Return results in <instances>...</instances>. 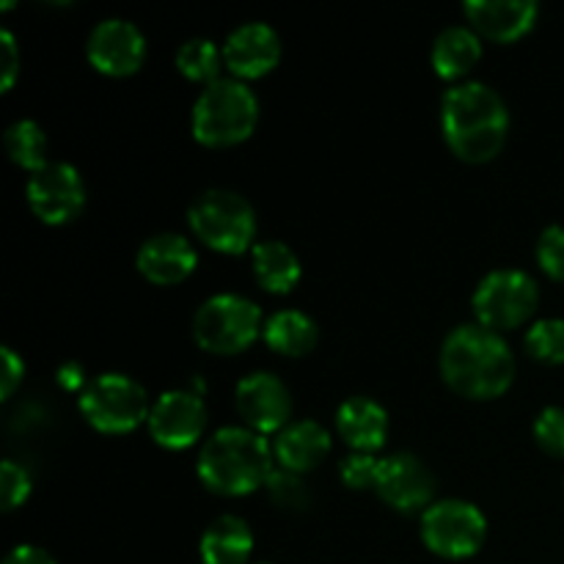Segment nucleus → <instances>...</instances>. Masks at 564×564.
<instances>
[{"instance_id":"1","label":"nucleus","mask_w":564,"mask_h":564,"mask_svg":"<svg viewBox=\"0 0 564 564\" xmlns=\"http://www.w3.org/2000/svg\"><path fill=\"white\" fill-rule=\"evenodd\" d=\"M441 132L457 160L471 165L490 163L510 135L505 97L488 83H455L441 99Z\"/></svg>"},{"instance_id":"2","label":"nucleus","mask_w":564,"mask_h":564,"mask_svg":"<svg viewBox=\"0 0 564 564\" xmlns=\"http://www.w3.org/2000/svg\"><path fill=\"white\" fill-rule=\"evenodd\" d=\"M441 378L466 400H496L516 380V356L496 330L479 323L457 325L441 345Z\"/></svg>"},{"instance_id":"3","label":"nucleus","mask_w":564,"mask_h":564,"mask_svg":"<svg viewBox=\"0 0 564 564\" xmlns=\"http://www.w3.org/2000/svg\"><path fill=\"white\" fill-rule=\"evenodd\" d=\"M198 479L213 494L237 499L264 488L273 474V446L248 427H220L198 452Z\"/></svg>"},{"instance_id":"4","label":"nucleus","mask_w":564,"mask_h":564,"mask_svg":"<svg viewBox=\"0 0 564 564\" xmlns=\"http://www.w3.org/2000/svg\"><path fill=\"white\" fill-rule=\"evenodd\" d=\"M257 124V94L246 80H237V77H220V80L209 83L193 102V138L209 149H226L248 141Z\"/></svg>"},{"instance_id":"5","label":"nucleus","mask_w":564,"mask_h":564,"mask_svg":"<svg viewBox=\"0 0 564 564\" xmlns=\"http://www.w3.org/2000/svg\"><path fill=\"white\" fill-rule=\"evenodd\" d=\"M193 237L213 251L237 257L257 246V209L242 193L209 187L187 207Z\"/></svg>"},{"instance_id":"6","label":"nucleus","mask_w":564,"mask_h":564,"mask_svg":"<svg viewBox=\"0 0 564 564\" xmlns=\"http://www.w3.org/2000/svg\"><path fill=\"white\" fill-rule=\"evenodd\" d=\"M262 308L246 295L220 292L207 297L193 314V339L215 356H237L262 336Z\"/></svg>"},{"instance_id":"7","label":"nucleus","mask_w":564,"mask_h":564,"mask_svg":"<svg viewBox=\"0 0 564 564\" xmlns=\"http://www.w3.org/2000/svg\"><path fill=\"white\" fill-rule=\"evenodd\" d=\"M83 419L105 435H124L149 422V394L138 380L121 372L97 375L77 397Z\"/></svg>"},{"instance_id":"8","label":"nucleus","mask_w":564,"mask_h":564,"mask_svg":"<svg viewBox=\"0 0 564 564\" xmlns=\"http://www.w3.org/2000/svg\"><path fill=\"white\" fill-rule=\"evenodd\" d=\"M540 306V286L529 273L518 268L490 270L471 295L474 317L482 328L512 330L529 323Z\"/></svg>"},{"instance_id":"9","label":"nucleus","mask_w":564,"mask_h":564,"mask_svg":"<svg viewBox=\"0 0 564 564\" xmlns=\"http://www.w3.org/2000/svg\"><path fill=\"white\" fill-rule=\"evenodd\" d=\"M488 538V518L477 505L441 499L422 512V543L441 560H471Z\"/></svg>"},{"instance_id":"10","label":"nucleus","mask_w":564,"mask_h":564,"mask_svg":"<svg viewBox=\"0 0 564 564\" xmlns=\"http://www.w3.org/2000/svg\"><path fill=\"white\" fill-rule=\"evenodd\" d=\"M31 213L47 226L72 224L86 207V182L69 163H47L31 174L25 187Z\"/></svg>"},{"instance_id":"11","label":"nucleus","mask_w":564,"mask_h":564,"mask_svg":"<svg viewBox=\"0 0 564 564\" xmlns=\"http://www.w3.org/2000/svg\"><path fill=\"white\" fill-rule=\"evenodd\" d=\"M375 494L380 496L383 505L402 516L424 512L435 505V474L430 471L422 457L411 455V452H397V455L380 460Z\"/></svg>"},{"instance_id":"12","label":"nucleus","mask_w":564,"mask_h":564,"mask_svg":"<svg viewBox=\"0 0 564 564\" xmlns=\"http://www.w3.org/2000/svg\"><path fill=\"white\" fill-rule=\"evenodd\" d=\"M149 435L163 449L182 452L191 449L207 430V405L204 397L193 394L191 389L163 391L149 413Z\"/></svg>"},{"instance_id":"13","label":"nucleus","mask_w":564,"mask_h":564,"mask_svg":"<svg viewBox=\"0 0 564 564\" xmlns=\"http://www.w3.org/2000/svg\"><path fill=\"white\" fill-rule=\"evenodd\" d=\"M235 408L242 427L259 435H279L292 419V394L273 372H251L235 389Z\"/></svg>"},{"instance_id":"14","label":"nucleus","mask_w":564,"mask_h":564,"mask_svg":"<svg viewBox=\"0 0 564 564\" xmlns=\"http://www.w3.org/2000/svg\"><path fill=\"white\" fill-rule=\"evenodd\" d=\"M86 55L97 72L108 77L135 75L147 61V36L141 28L121 17L97 22L86 39Z\"/></svg>"},{"instance_id":"15","label":"nucleus","mask_w":564,"mask_h":564,"mask_svg":"<svg viewBox=\"0 0 564 564\" xmlns=\"http://www.w3.org/2000/svg\"><path fill=\"white\" fill-rule=\"evenodd\" d=\"M281 61V36L268 22H242L226 36L224 64L237 80L270 75Z\"/></svg>"},{"instance_id":"16","label":"nucleus","mask_w":564,"mask_h":564,"mask_svg":"<svg viewBox=\"0 0 564 564\" xmlns=\"http://www.w3.org/2000/svg\"><path fill=\"white\" fill-rule=\"evenodd\" d=\"M138 273L158 286H174L191 279L198 264V253L185 235L160 231L141 242L135 253Z\"/></svg>"},{"instance_id":"17","label":"nucleus","mask_w":564,"mask_h":564,"mask_svg":"<svg viewBox=\"0 0 564 564\" xmlns=\"http://www.w3.org/2000/svg\"><path fill=\"white\" fill-rule=\"evenodd\" d=\"M463 11L479 36L510 44L532 31L540 6L534 0H468Z\"/></svg>"},{"instance_id":"18","label":"nucleus","mask_w":564,"mask_h":564,"mask_svg":"<svg viewBox=\"0 0 564 564\" xmlns=\"http://www.w3.org/2000/svg\"><path fill=\"white\" fill-rule=\"evenodd\" d=\"M330 433L314 419L290 422L273 441V457L279 468L292 474H312L328 460Z\"/></svg>"},{"instance_id":"19","label":"nucleus","mask_w":564,"mask_h":564,"mask_svg":"<svg viewBox=\"0 0 564 564\" xmlns=\"http://www.w3.org/2000/svg\"><path fill=\"white\" fill-rule=\"evenodd\" d=\"M336 433L352 452L378 455L389 438V411L372 397H347L336 411Z\"/></svg>"},{"instance_id":"20","label":"nucleus","mask_w":564,"mask_h":564,"mask_svg":"<svg viewBox=\"0 0 564 564\" xmlns=\"http://www.w3.org/2000/svg\"><path fill=\"white\" fill-rule=\"evenodd\" d=\"M482 58V36L471 25H449L435 36L433 61L435 75L455 83H463L474 72V66Z\"/></svg>"},{"instance_id":"21","label":"nucleus","mask_w":564,"mask_h":564,"mask_svg":"<svg viewBox=\"0 0 564 564\" xmlns=\"http://www.w3.org/2000/svg\"><path fill=\"white\" fill-rule=\"evenodd\" d=\"M204 564H248L253 554V532L240 516H220L198 540Z\"/></svg>"},{"instance_id":"22","label":"nucleus","mask_w":564,"mask_h":564,"mask_svg":"<svg viewBox=\"0 0 564 564\" xmlns=\"http://www.w3.org/2000/svg\"><path fill=\"white\" fill-rule=\"evenodd\" d=\"M251 268L257 284L264 292H273V295L292 292L303 275L297 253L281 240H259L251 248Z\"/></svg>"},{"instance_id":"23","label":"nucleus","mask_w":564,"mask_h":564,"mask_svg":"<svg viewBox=\"0 0 564 564\" xmlns=\"http://www.w3.org/2000/svg\"><path fill=\"white\" fill-rule=\"evenodd\" d=\"M262 339L279 356L301 358L317 347L319 328L308 314L297 312V308H281L264 319Z\"/></svg>"},{"instance_id":"24","label":"nucleus","mask_w":564,"mask_h":564,"mask_svg":"<svg viewBox=\"0 0 564 564\" xmlns=\"http://www.w3.org/2000/svg\"><path fill=\"white\" fill-rule=\"evenodd\" d=\"M3 147L11 163L31 174L47 165V135L33 119H17L14 124L6 127Z\"/></svg>"},{"instance_id":"25","label":"nucleus","mask_w":564,"mask_h":564,"mask_svg":"<svg viewBox=\"0 0 564 564\" xmlns=\"http://www.w3.org/2000/svg\"><path fill=\"white\" fill-rule=\"evenodd\" d=\"M224 47L213 42V39L193 36L176 50V69L193 83H209L220 80V69H224Z\"/></svg>"},{"instance_id":"26","label":"nucleus","mask_w":564,"mask_h":564,"mask_svg":"<svg viewBox=\"0 0 564 564\" xmlns=\"http://www.w3.org/2000/svg\"><path fill=\"white\" fill-rule=\"evenodd\" d=\"M527 352L540 364H564V319L562 317H545L529 325L527 330Z\"/></svg>"},{"instance_id":"27","label":"nucleus","mask_w":564,"mask_h":564,"mask_svg":"<svg viewBox=\"0 0 564 564\" xmlns=\"http://www.w3.org/2000/svg\"><path fill=\"white\" fill-rule=\"evenodd\" d=\"M270 501H273L279 510L286 512H303L312 507V490L303 482L301 474L284 471V468H273V474L264 482Z\"/></svg>"},{"instance_id":"28","label":"nucleus","mask_w":564,"mask_h":564,"mask_svg":"<svg viewBox=\"0 0 564 564\" xmlns=\"http://www.w3.org/2000/svg\"><path fill=\"white\" fill-rule=\"evenodd\" d=\"M380 460H383V457L369 455V452H350V455L339 463L341 482L350 490H375L380 474Z\"/></svg>"},{"instance_id":"29","label":"nucleus","mask_w":564,"mask_h":564,"mask_svg":"<svg viewBox=\"0 0 564 564\" xmlns=\"http://www.w3.org/2000/svg\"><path fill=\"white\" fill-rule=\"evenodd\" d=\"M534 441L551 457H564V408L549 405L534 419Z\"/></svg>"},{"instance_id":"30","label":"nucleus","mask_w":564,"mask_h":564,"mask_svg":"<svg viewBox=\"0 0 564 564\" xmlns=\"http://www.w3.org/2000/svg\"><path fill=\"white\" fill-rule=\"evenodd\" d=\"M538 264L549 279L564 281V226H545L543 235L538 237Z\"/></svg>"},{"instance_id":"31","label":"nucleus","mask_w":564,"mask_h":564,"mask_svg":"<svg viewBox=\"0 0 564 564\" xmlns=\"http://www.w3.org/2000/svg\"><path fill=\"white\" fill-rule=\"evenodd\" d=\"M31 496V474L14 460H3L0 466V501L6 512H14Z\"/></svg>"},{"instance_id":"32","label":"nucleus","mask_w":564,"mask_h":564,"mask_svg":"<svg viewBox=\"0 0 564 564\" xmlns=\"http://www.w3.org/2000/svg\"><path fill=\"white\" fill-rule=\"evenodd\" d=\"M20 75V47L11 31H0V91H11Z\"/></svg>"},{"instance_id":"33","label":"nucleus","mask_w":564,"mask_h":564,"mask_svg":"<svg viewBox=\"0 0 564 564\" xmlns=\"http://www.w3.org/2000/svg\"><path fill=\"white\" fill-rule=\"evenodd\" d=\"M22 378H25V361L17 356V350L3 347L0 350V397L9 400L17 391V386L22 383Z\"/></svg>"},{"instance_id":"34","label":"nucleus","mask_w":564,"mask_h":564,"mask_svg":"<svg viewBox=\"0 0 564 564\" xmlns=\"http://www.w3.org/2000/svg\"><path fill=\"white\" fill-rule=\"evenodd\" d=\"M55 380H58L61 389L72 391V394H77V397H80L83 391H86V386L91 383V380L86 378V369H83L77 361L61 364L58 375H55Z\"/></svg>"},{"instance_id":"35","label":"nucleus","mask_w":564,"mask_h":564,"mask_svg":"<svg viewBox=\"0 0 564 564\" xmlns=\"http://www.w3.org/2000/svg\"><path fill=\"white\" fill-rule=\"evenodd\" d=\"M0 564H58L53 560V554L39 545H17L6 554V560Z\"/></svg>"}]
</instances>
